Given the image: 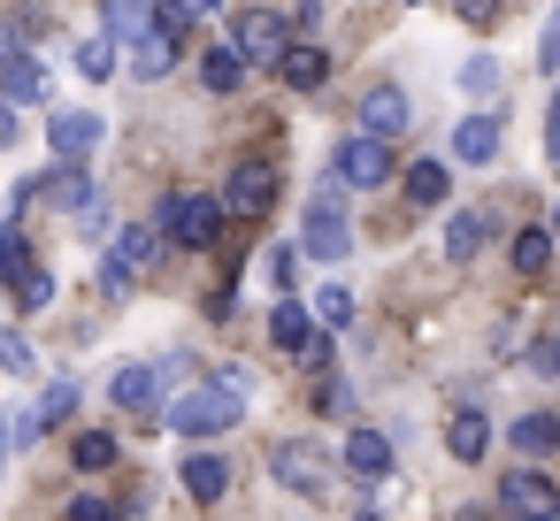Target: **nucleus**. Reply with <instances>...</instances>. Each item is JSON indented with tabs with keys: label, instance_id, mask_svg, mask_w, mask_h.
Returning <instances> with one entry per match:
<instances>
[{
	"label": "nucleus",
	"instance_id": "nucleus-42",
	"mask_svg": "<svg viewBox=\"0 0 560 521\" xmlns=\"http://www.w3.org/2000/svg\"><path fill=\"white\" fill-rule=\"evenodd\" d=\"M460 16L468 24H491V0H460Z\"/></svg>",
	"mask_w": 560,
	"mask_h": 521
},
{
	"label": "nucleus",
	"instance_id": "nucleus-43",
	"mask_svg": "<svg viewBox=\"0 0 560 521\" xmlns=\"http://www.w3.org/2000/svg\"><path fill=\"white\" fill-rule=\"evenodd\" d=\"M9 445H16V429H9V414H0V460H9Z\"/></svg>",
	"mask_w": 560,
	"mask_h": 521
},
{
	"label": "nucleus",
	"instance_id": "nucleus-33",
	"mask_svg": "<svg viewBox=\"0 0 560 521\" xmlns=\"http://www.w3.org/2000/svg\"><path fill=\"white\" fill-rule=\"evenodd\" d=\"M0 368H9V376H32V368H39V353H32L24 330H0Z\"/></svg>",
	"mask_w": 560,
	"mask_h": 521
},
{
	"label": "nucleus",
	"instance_id": "nucleus-31",
	"mask_svg": "<svg viewBox=\"0 0 560 521\" xmlns=\"http://www.w3.org/2000/svg\"><path fill=\"white\" fill-rule=\"evenodd\" d=\"M108 70H116V39H78V78H93V85H101Z\"/></svg>",
	"mask_w": 560,
	"mask_h": 521
},
{
	"label": "nucleus",
	"instance_id": "nucleus-9",
	"mask_svg": "<svg viewBox=\"0 0 560 521\" xmlns=\"http://www.w3.org/2000/svg\"><path fill=\"white\" fill-rule=\"evenodd\" d=\"M499 506H506V513H560V483H552L545 467H506Z\"/></svg>",
	"mask_w": 560,
	"mask_h": 521
},
{
	"label": "nucleus",
	"instance_id": "nucleus-16",
	"mask_svg": "<svg viewBox=\"0 0 560 521\" xmlns=\"http://www.w3.org/2000/svg\"><path fill=\"white\" fill-rule=\"evenodd\" d=\"M338 460H346L361 483H384V475H392V437H384V429H353Z\"/></svg>",
	"mask_w": 560,
	"mask_h": 521
},
{
	"label": "nucleus",
	"instance_id": "nucleus-37",
	"mask_svg": "<svg viewBox=\"0 0 560 521\" xmlns=\"http://www.w3.org/2000/svg\"><path fill=\"white\" fill-rule=\"evenodd\" d=\"M529 368H537V376L552 383V376H560V338H537V353H529Z\"/></svg>",
	"mask_w": 560,
	"mask_h": 521
},
{
	"label": "nucleus",
	"instance_id": "nucleus-12",
	"mask_svg": "<svg viewBox=\"0 0 560 521\" xmlns=\"http://www.w3.org/2000/svg\"><path fill=\"white\" fill-rule=\"evenodd\" d=\"M108 399H116L124 414H154V406H162V376H154L147 360H131V368L108 376Z\"/></svg>",
	"mask_w": 560,
	"mask_h": 521
},
{
	"label": "nucleus",
	"instance_id": "nucleus-19",
	"mask_svg": "<svg viewBox=\"0 0 560 521\" xmlns=\"http://www.w3.org/2000/svg\"><path fill=\"white\" fill-rule=\"evenodd\" d=\"M131 70H139V78H147V85H154V78H170V70H177V39H170V32H154V24H147V32H139V39H131Z\"/></svg>",
	"mask_w": 560,
	"mask_h": 521
},
{
	"label": "nucleus",
	"instance_id": "nucleus-24",
	"mask_svg": "<svg viewBox=\"0 0 560 521\" xmlns=\"http://www.w3.org/2000/svg\"><path fill=\"white\" fill-rule=\"evenodd\" d=\"M39 192H55V208H85V200H93V177H85L78 162H62L55 177H39Z\"/></svg>",
	"mask_w": 560,
	"mask_h": 521
},
{
	"label": "nucleus",
	"instance_id": "nucleus-46",
	"mask_svg": "<svg viewBox=\"0 0 560 521\" xmlns=\"http://www.w3.org/2000/svg\"><path fill=\"white\" fill-rule=\"evenodd\" d=\"M552 238H560V208H552Z\"/></svg>",
	"mask_w": 560,
	"mask_h": 521
},
{
	"label": "nucleus",
	"instance_id": "nucleus-5",
	"mask_svg": "<svg viewBox=\"0 0 560 521\" xmlns=\"http://www.w3.org/2000/svg\"><path fill=\"white\" fill-rule=\"evenodd\" d=\"M277 200V169L269 162H238L231 185H223V223H261Z\"/></svg>",
	"mask_w": 560,
	"mask_h": 521
},
{
	"label": "nucleus",
	"instance_id": "nucleus-25",
	"mask_svg": "<svg viewBox=\"0 0 560 521\" xmlns=\"http://www.w3.org/2000/svg\"><path fill=\"white\" fill-rule=\"evenodd\" d=\"M9 284H16V307H24V315H39V307L55 299V276H47L39 261H24V269H9Z\"/></svg>",
	"mask_w": 560,
	"mask_h": 521
},
{
	"label": "nucleus",
	"instance_id": "nucleus-1",
	"mask_svg": "<svg viewBox=\"0 0 560 521\" xmlns=\"http://www.w3.org/2000/svg\"><path fill=\"white\" fill-rule=\"evenodd\" d=\"M238 414H246V399H238L223 376H215V383H192V391H177V399L162 406V422H170L177 437H223Z\"/></svg>",
	"mask_w": 560,
	"mask_h": 521
},
{
	"label": "nucleus",
	"instance_id": "nucleus-45",
	"mask_svg": "<svg viewBox=\"0 0 560 521\" xmlns=\"http://www.w3.org/2000/svg\"><path fill=\"white\" fill-rule=\"evenodd\" d=\"M215 9H223V0H192V16H215Z\"/></svg>",
	"mask_w": 560,
	"mask_h": 521
},
{
	"label": "nucleus",
	"instance_id": "nucleus-2",
	"mask_svg": "<svg viewBox=\"0 0 560 521\" xmlns=\"http://www.w3.org/2000/svg\"><path fill=\"white\" fill-rule=\"evenodd\" d=\"M162 238H170V246H192V253L215 246V238H223V200H215V192H170V200H162Z\"/></svg>",
	"mask_w": 560,
	"mask_h": 521
},
{
	"label": "nucleus",
	"instance_id": "nucleus-30",
	"mask_svg": "<svg viewBox=\"0 0 560 521\" xmlns=\"http://www.w3.org/2000/svg\"><path fill=\"white\" fill-rule=\"evenodd\" d=\"M101 16H108V39H139L147 32V0H108Z\"/></svg>",
	"mask_w": 560,
	"mask_h": 521
},
{
	"label": "nucleus",
	"instance_id": "nucleus-39",
	"mask_svg": "<svg viewBox=\"0 0 560 521\" xmlns=\"http://www.w3.org/2000/svg\"><path fill=\"white\" fill-rule=\"evenodd\" d=\"M154 376H162V383H185V376H192V360H185V353H162V360H154Z\"/></svg>",
	"mask_w": 560,
	"mask_h": 521
},
{
	"label": "nucleus",
	"instance_id": "nucleus-13",
	"mask_svg": "<svg viewBox=\"0 0 560 521\" xmlns=\"http://www.w3.org/2000/svg\"><path fill=\"white\" fill-rule=\"evenodd\" d=\"M415 123V108H407V93L399 85H376L369 100H361V131H376V139H399Z\"/></svg>",
	"mask_w": 560,
	"mask_h": 521
},
{
	"label": "nucleus",
	"instance_id": "nucleus-26",
	"mask_svg": "<svg viewBox=\"0 0 560 521\" xmlns=\"http://www.w3.org/2000/svg\"><path fill=\"white\" fill-rule=\"evenodd\" d=\"M307 330H315V315H307V307H292V299L269 315V345H284V353H300V345H307Z\"/></svg>",
	"mask_w": 560,
	"mask_h": 521
},
{
	"label": "nucleus",
	"instance_id": "nucleus-20",
	"mask_svg": "<svg viewBox=\"0 0 560 521\" xmlns=\"http://www.w3.org/2000/svg\"><path fill=\"white\" fill-rule=\"evenodd\" d=\"M483 238H491V215H483V208L445 215V253H453V261H476V253H483Z\"/></svg>",
	"mask_w": 560,
	"mask_h": 521
},
{
	"label": "nucleus",
	"instance_id": "nucleus-40",
	"mask_svg": "<svg viewBox=\"0 0 560 521\" xmlns=\"http://www.w3.org/2000/svg\"><path fill=\"white\" fill-rule=\"evenodd\" d=\"M545 162H560V93H552V116H545Z\"/></svg>",
	"mask_w": 560,
	"mask_h": 521
},
{
	"label": "nucleus",
	"instance_id": "nucleus-27",
	"mask_svg": "<svg viewBox=\"0 0 560 521\" xmlns=\"http://www.w3.org/2000/svg\"><path fill=\"white\" fill-rule=\"evenodd\" d=\"M545 261H552V230H514V269L545 276Z\"/></svg>",
	"mask_w": 560,
	"mask_h": 521
},
{
	"label": "nucleus",
	"instance_id": "nucleus-4",
	"mask_svg": "<svg viewBox=\"0 0 560 521\" xmlns=\"http://www.w3.org/2000/svg\"><path fill=\"white\" fill-rule=\"evenodd\" d=\"M330 169H338L353 192H376V185L392 177V139H376V131H353V139H338Z\"/></svg>",
	"mask_w": 560,
	"mask_h": 521
},
{
	"label": "nucleus",
	"instance_id": "nucleus-11",
	"mask_svg": "<svg viewBox=\"0 0 560 521\" xmlns=\"http://www.w3.org/2000/svg\"><path fill=\"white\" fill-rule=\"evenodd\" d=\"M269 70H277L292 93H323V78H330V55H323L315 39H284V55H277Z\"/></svg>",
	"mask_w": 560,
	"mask_h": 521
},
{
	"label": "nucleus",
	"instance_id": "nucleus-34",
	"mask_svg": "<svg viewBox=\"0 0 560 521\" xmlns=\"http://www.w3.org/2000/svg\"><path fill=\"white\" fill-rule=\"evenodd\" d=\"M460 93H499V62H491V55L460 62Z\"/></svg>",
	"mask_w": 560,
	"mask_h": 521
},
{
	"label": "nucleus",
	"instance_id": "nucleus-29",
	"mask_svg": "<svg viewBox=\"0 0 560 521\" xmlns=\"http://www.w3.org/2000/svg\"><path fill=\"white\" fill-rule=\"evenodd\" d=\"M315 322H323V330H346V322H353V292H346V284H323V292H315Z\"/></svg>",
	"mask_w": 560,
	"mask_h": 521
},
{
	"label": "nucleus",
	"instance_id": "nucleus-44",
	"mask_svg": "<svg viewBox=\"0 0 560 521\" xmlns=\"http://www.w3.org/2000/svg\"><path fill=\"white\" fill-rule=\"evenodd\" d=\"M9 55H16V39H9V24H0V62H9Z\"/></svg>",
	"mask_w": 560,
	"mask_h": 521
},
{
	"label": "nucleus",
	"instance_id": "nucleus-23",
	"mask_svg": "<svg viewBox=\"0 0 560 521\" xmlns=\"http://www.w3.org/2000/svg\"><path fill=\"white\" fill-rule=\"evenodd\" d=\"M445 169H453V162H415V169L399 177L407 208H438V200H445Z\"/></svg>",
	"mask_w": 560,
	"mask_h": 521
},
{
	"label": "nucleus",
	"instance_id": "nucleus-32",
	"mask_svg": "<svg viewBox=\"0 0 560 521\" xmlns=\"http://www.w3.org/2000/svg\"><path fill=\"white\" fill-rule=\"evenodd\" d=\"M78 467H116V437L108 429H78V452H70Z\"/></svg>",
	"mask_w": 560,
	"mask_h": 521
},
{
	"label": "nucleus",
	"instance_id": "nucleus-3",
	"mask_svg": "<svg viewBox=\"0 0 560 521\" xmlns=\"http://www.w3.org/2000/svg\"><path fill=\"white\" fill-rule=\"evenodd\" d=\"M147 261H162V230H147V223H124V230L108 238V261H101V292H108V299H131V276H139Z\"/></svg>",
	"mask_w": 560,
	"mask_h": 521
},
{
	"label": "nucleus",
	"instance_id": "nucleus-6",
	"mask_svg": "<svg viewBox=\"0 0 560 521\" xmlns=\"http://www.w3.org/2000/svg\"><path fill=\"white\" fill-rule=\"evenodd\" d=\"M284 39H292V24H284L277 9H246V16L231 24V47H238V62H254V70H269V62L284 55Z\"/></svg>",
	"mask_w": 560,
	"mask_h": 521
},
{
	"label": "nucleus",
	"instance_id": "nucleus-35",
	"mask_svg": "<svg viewBox=\"0 0 560 521\" xmlns=\"http://www.w3.org/2000/svg\"><path fill=\"white\" fill-rule=\"evenodd\" d=\"M70 513H85V521H108V513H124V506H116V498H101V490H78V498H70Z\"/></svg>",
	"mask_w": 560,
	"mask_h": 521
},
{
	"label": "nucleus",
	"instance_id": "nucleus-22",
	"mask_svg": "<svg viewBox=\"0 0 560 521\" xmlns=\"http://www.w3.org/2000/svg\"><path fill=\"white\" fill-rule=\"evenodd\" d=\"M514 452H529V460H545V452H560V414H522L514 429Z\"/></svg>",
	"mask_w": 560,
	"mask_h": 521
},
{
	"label": "nucleus",
	"instance_id": "nucleus-28",
	"mask_svg": "<svg viewBox=\"0 0 560 521\" xmlns=\"http://www.w3.org/2000/svg\"><path fill=\"white\" fill-rule=\"evenodd\" d=\"M147 24H154V32H170V39H185L200 16H192V0H147Z\"/></svg>",
	"mask_w": 560,
	"mask_h": 521
},
{
	"label": "nucleus",
	"instance_id": "nucleus-21",
	"mask_svg": "<svg viewBox=\"0 0 560 521\" xmlns=\"http://www.w3.org/2000/svg\"><path fill=\"white\" fill-rule=\"evenodd\" d=\"M200 85H208L215 100H231V93L246 85V62H238V47H208V55H200Z\"/></svg>",
	"mask_w": 560,
	"mask_h": 521
},
{
	"label": "nucleus",
	"instance_id": "nucleus-8",
	"mask_svg": "<svg viewBox=\"0 0 560 521\" xmlns=\"http://www.w3.org/2000/svg\"><path fill=\"white\" fill-rule=\"evenodd\" d=\"M300 253H315V261H346V253H353V230H346V215H338L330 200H307V223H300Z\"/></svg>",
	"mask_w": 560,
	"mask_h": 521
},
{
	"label": "nucleus",
	"instance_id": "nucleus-17",
	"mask_svg": "<svg viewBox=\"0 0 560 521\" xmlns=\"http://www.w3.org/2000/svg\"><path fill=\"white\" fill-rule=\"evenodd\" d=\"M185 490H192L200 506H215V498L231 490V460H223V452H200V437H192V452H185Z\"/></svg>",
	"mask_w": 560,
	"mask_h": 521
},
{
	"label": "nucleus",
	"instance_id": "nucleus-10",
	"mask_svg": "<svg viewBox=\"0 0 560 521\" xmlns=\"http://www.w3.org/2000/svg\"><path fill=\"white\" fill-rule=\"evenodd\" d=\"M47 146H55L62 162H85V154L101 146V116H93V108H55V116H47Z\"/></svg>",
	"mask_w": 560,
	"mask_h": 521
},
{
	"label": "nucleus",
	"instance_id": "nucleus-41",
	"mask_svg": "<svg viewBox=\"0 0 560 521\" xmlns=\"http://www.w3.org/2000/svg\"><path fill=\"white\" fill-rule=\"evenodd\" d=\"M16 116H24V108H9V100H0V146H16Z\"/></svg>",
	"mask_w": 560,
	"mask_h": 521
},
{
	"label": "nucleus",
	"instance_id": "nucleus-18",
	"mask_svg": "<svg viewBox=\"0 0 560 521\" xmlns=\"http://www.w3.org/2000/svg\"><path fill=\"white\" fill-rule=\"evenodd\" d=\"M0 100H9V108H32V100H47V70L16 47L9 62H0Z\"/></svg>",
	"mask_w": 560,
	"mask_h": 521
},
{
	"label": "nucleus",
	"instance_id": "nucleus-38",
	"mask_svg": "<svg viewBox=\"0 0 560 521\" xmlns=\"http://www.w3.org/2000/svg\"><path fill=\"white\" fill-rule=\"evenodd\" d=\"M537 70H560V9H552V24H545V39H537Z\"/></svg>",
	"mask_w": 560,
	"mask_h": 521
},
{
	"label": "nucleus",
	"instance_id": "nucleus-14",
	"mask_svg": "<svg viewBox=\"0 0 560 521\" xmlns=\"http://www.w3.org/2000/svg\"><path fill=\"white\" fill-rule=\"evenodd\" d=\"M499 146H506V131H499L491 116H468V123H453V162L483 169V162H499Z\"/></svg>",
	"mask_w": 560,
	"mask_h": 521
},
{
	"label": "nucleus",
	"instance_id": "nucleus-15",
	"mask_svg": "<svg viewBox=\"0 0 560 521\" xmlns=\"http://www.w3.org/2000/svg\"><path fill=\"white\" fill-rule=\"evenodd\" d=\"M445 445H453V460H483L491 452V414L483 406H453V422H445Z\"/></svg>",
	"mask_w": 560,
	"mask_h": 521
},
{
	"label": "nucleus",
	"instance_id": "nucleus-36",
	"mask_svg": "<svg viewBox=\"0 0 560 521\" xmlns=\"http://www.w3.org/2000/svg\"><path fill=\"white\" fill-rule=\"evenodd\" d=\"M315 406H323V414H353V391H346V383H338V376H330V383H323V391H315Z\"/></svg>",
	"mask_w": 560,
	"mask_h": 521
},
{
	"label": "nucleus",
	"instance_id": "nucleus-7",
	"mask_svg": "<svg viewBox=\"0 0 560 521\" xmlns=\"http://www.w3.org/2000/svg\"><path fill=\"white\" fill-rule=\"evenodd\" d=\"M269 475H277L292 498H315V490H323V475H330V460H323V445L292 437V445H277V452H269Z\"/></svg>",
	"mask_w": 560,
	"mask_h": 521
}]
</instances>
